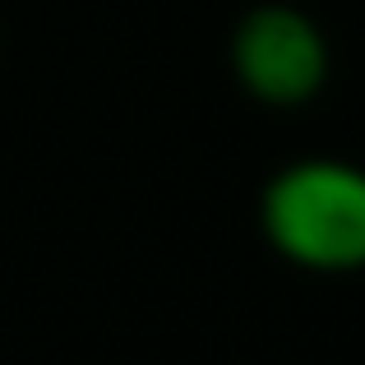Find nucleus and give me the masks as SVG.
<instances>
[{"label": "nucleus", "instance_id": "1", "mask_svg": "<svg viewBox=\"0 0 365 365\" xmlns=\"http://www.w3.org/2000/svg\"><path fill=\"white\" fill-rule=\"evenodd\" d=\"M268 250L305 273H365V167L347 158H296L259 195Z\"/></svg>", "mask_w": 365, "mask_h": 365}, {"label": "nucleus", "instance_id": "2", "mask_svg": "<svg viewBox=\"0 0 365 365\" xmlns=\"http://www.w3.org/2000/svg\"><path fill=\"white\" fill-rule=\"evenodd\" d=\"M227 61L245 98L273 111H296L329 88L333 46L319 19L305 14L301 5L264 0L236 19Z\"/></svg>", "mask_w": 365, "mask_h": 365}]
</instances>
